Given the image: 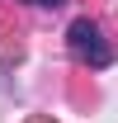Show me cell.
<instances>
[{
    "mask_svg": "<svg viewBox=\"0 0 118 123\" xmlns=\"http://www.w3.org/2000/svg\"><path fill=\"white\" fill-rule=\"evenodd\" d=\"M66 47H71V57L80 62V66H94V71H104V66H113V47L104 43V33L94 19H71V29H66Z\"/></svg>",
    "mask_w": 118,
    "mask_h": 123,
    "instance_id": "1",
    "label": "cell"
},
{
    "mask_svg": "<svg viewBox=\"0 0 118 123\" xmlns=\"http://www.w3.org/2000/svg\"><path fill=\"white\" fill-rule=\"evenodd\" d=\"M24 5H61V0H24Z\"/></svg>",
    "mask_w": 118,
    "mask_h": 123,
    "instance_id": "2",
    "label": "cell"
}]
</instances>
